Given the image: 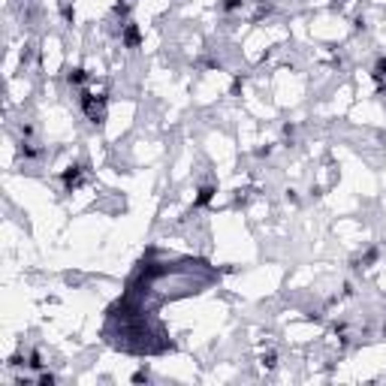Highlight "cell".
<instances>
[{"instance_id":"7a4b0ae2","label":"cell","mask_w":386,"mask_h":386,"mask_svg":"<svg viewBox=\"0 0 386 386\" xmlns=\"http://www.w3.org/2000/svg\"><path fill=\"white\" fill-rule=\"evenodd\" d=\"M82 178H85V166H82V163H72V166H66V169L60 172V181H63V187H66L69 193L82 184Z\"/></svg>"},{"instance_id":"5b68a950","label":"cell","mask_w":386,"mask_h":386,"mask_svg":"<svg viewBox=\"0 0 386 386\" xmlns=\"http://www.w3.org/2000/svg\"><path fill=\"white\" fill-rule=\"evenodd\" d=\"M66 82L79 88V85H85V82H88V72H85L82 66H75V69H69V72H66Z\"/></svg>"},{"instance_id":"8992f818","label":"cell","mask_w":386,"mask_h":386,"mask_svg":"<svg viewBox=\"0 0 386 386\" xmlns=\"http://www.w3.org/2000/svg\"><path fill=\"white\" fill-rule=\"evenodd\" d=\"M374 82H386V57H377V63H374Z\"/></svg>"},{"instance_id":"4fadbf2b","label":"cell","mask_w":386,"mask_h":386,"mask_svg":"<svg viewBox=\"0 0 386 386\" xmlns=\"http://www.w3.org/2000/svg\"><path fill=\"white\" fill-rule=\"evenodd\" d=\"M293 133H296V127H293V124H287V127H284V139H287V142H293Z\"/></svg>"},{"instance_id":"3957f363","label":"cell","mask_w":386,"mask_h":386,"mask_svg":"<svg viewBox=\"0 0 386 386\" xmlns=\"http://www.w3.org/2000/svg\"><path fill=\"white\" fill-rule=\"evenodd\" d=\"M121 42H124V48H139V45H142V30H139V24L127 21L124 30H121Z\"/></svg>"},{"instance_id":"277c9868","label":"cell","mask_w":386,"mask_h":386,"mask_svg":"<svg viewBox=\"0 0 386 386\" xmlns=\"http://www.w3.org/2000/svg\"><path fill=\"white\" fill-rule=\"evenodd\" d=\"M211 199H214V187H211V184H205V187H199V196L193 199V205H196V208H202V205H208Z\"/></svg>"},{"instance_id":"30bf717a","label":"cell","mask_w":386,"mask_h":386,"mask_svg":"<svg viewBox=\"0 0 386 386\" xmlns=\"http://www.w3.org/2000/svg\"><path fill=\"white\" fill-rule=\"evenodd\" d=\"M115 12H118V15H127V12H130V3H127V0H118V3H115Z\"/></svg>"},{"instance_id":"9c48e42d","label":"cell","mask_w":386,"mask_h":386,"mask_svg":"<svg viewBox=\"0 0 386 386\" xmlns=\"http://www.w3.org/2000/svg\"><path fill=\"white\" fill-rule=\"evenodd\" d=\"M263 365H266V368H275V365H278V356H275V353H263Z\"/></svg>"},{"instance_id":"9a60e30c","label":"cell","mask_w":386,"mask_h":386,"mask_svg":"<svg viewBox=\"0 0 386 386\" xmlns=\"http://www.w3.org/2000/svg\"><path fill=\"white\" fill-rule=\"evenodd\" d=\"M257 3H260V6H266V3H272V0H257Z\"/></svg>"},{"instance_id":"ba28073f","label":"cell","mask_w":386,"mask_h":386,"mask_svg":"<svg viewBox=\"0 0 386 386\" xmlns=\"http://www.w3.org/2000/svg\"><path fill=\"white\" fill-rule=\"evenodd\" d=\"M21 157H39V148H33V145H21Z\"/></svg>"},{"instance_id":"52a82bcc","label":"cell","mask_w":386,"mask_h":386,"mask_svg":"<svg viewBox=\"0 0 386 386\" xmlns=\"http://www.w3.org/2000/svg\"><path fill=\"white\" fill-rule=\"evenodd\" d=\"M242 3L245 0H220V9L223 12H236V9H242Z\"/></svg>"},{"instance_id":"8fae6325","label":"cell","mask_w":386,"mask_h":386,"mask_svg":"<svg viewBox=\"0 0 386 386\" xmlns=\"http://www.w3.org/2000/svg\"><path fill=\"white\" fill-rule=\"evenodd\" d=\"M27 365H30V368H42V359H39V353H36V350L30 353V362H27Z\"/></svg>"},{"instance_id":"7c38bea8","label":"cell","mask_w":386,"mask_h":386,"mask_svg":"<svg viewBox=\"0 0 386 386\" xmlns=\"http://www.w3.org/2000/svg\"><path fill=\"white\" fill-rule=\"evenodd\" d=\"M39 383H42V386H51V383H57V377H54V374H39Z\"/></svg>"},{"instance_id":"5bb4252c","label":"cell","mask_w":386,"mask_h":386,"mask_svg":"<svg viewBox=\"0 0 386 386\" xmlns=\"http://www.w3.org/2000/svg\"><path fill=\"white\" fill-rule=\"evenodd\" d=\"M133 380H136V383H142V380H148V371H136V374H133Z\"/></svg>"},{"instance_id":"6da1fadb","label":"cell","mask_w":386,"mask_h":386,"mask_svg":"<svg viewBox=\"0 0 386 386\" xmlns=\"http://www.w3.org/2000/svg\"><path fill=\"white\" fill-rule=\"evenodd\" d=\"M79 106L85 109V115L91 118V124H103V118H106V109H103V97L97 100L94 94H88V91H85V94L79 97Z\"/></svg>"},{"instance_id":"2e32d148","label":"cell","mask_w":386,"mask_h":386,"mask_svg":"<svg viewBox=\"0 0 386 386\" xmlns=\"http://www.w3.org/2000/svg\"><path fill=\"white\" fill-rule=\"evenodd\" d=\"M383 335H386V323H383Z\"/></svg>"}]
</instances>
